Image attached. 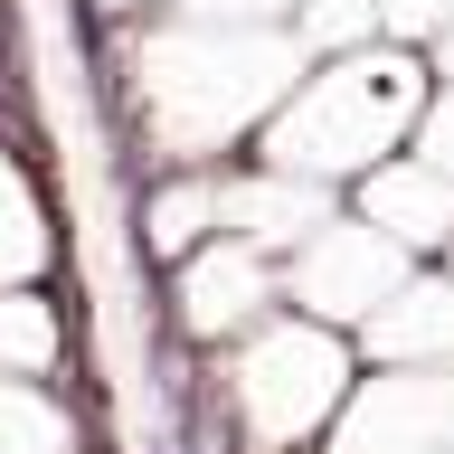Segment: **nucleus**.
<instances>
[{"instance_id":"obj_1","label":"nucleus","mask_w":454,"mask_h":454,"mask_svg":"<svg viewBox=\"0 0 454 454\" xmlns=\"http://www.w3.org/2000/svg\"><path fill=\"white\" fill-rule=\"evenodd\" d=\"M426 95H435V57L407 48V38H369V48H332L312 57L303 76L284 85V105L255 123V161L303 170L322 190L360 180L369 161L407 152L426 123Z\"/></svg>"},{"instance_id":"obj_2","label":"nucleus","mask_w":454,"mask_h":454,"mask_svg":"<svg viewBox=\"0 0 454 454\" xmlns=\"http://www.w3.org/2000/svg\"><path fill=\"white\" fill-rule=\"evenodd\" d=\"M350 379H360L350 332H332V322H312L294 303H275L255 332H237L218 350V388H227V407H237L255 454H294L303 435H322L340 417Z\"/></svg>"},{"instance_id":"obj_3","label":"nucleus","mask_w":454,"mask_h":454,"mask_svg":"<svg viewBox=\"0 0 454 454\" xmlns=\"http://www.w3.org/2000/svg\"><path fill=\"white\" fill-rule=\"evenodd\" d=\"M407 275H417V255L397 247V237H379L360 208H332L303 247L284 255V303L312 312V322H332V332H360Z\"/></svg>"},{"instance_id":"obj_4","label":"nucleus","mask_w":454,"mask_h":454,"mask_svg":"<svg viewBox=\"0 0 454 454\" xmlns=\"http://www.w3.org/2000/svg\"><path fill=\"white\" fill-rule=\"evenodd\" d=\"M275 303H284V265L265 247H247V237H227V227L208 247H190L180 265H161V332L199 340V350H227Z\"/></svg>"},{"instance_id":"obj_5","label":"nucleus","mask_w":454,"mask_h":454,"mask_svg":"<svg viewBox=\"0 0 454 454\" xmlns=\"http://www.w3.org/2000/svg\"><path fill=\"white\" fill-rule=\"evenodd\" d=\"M454 445V360L350 379L340 417L322 426V454H445Z\"/></svg>"},{"instance_id":"obj_6","label":"nucleus","mask_w":454,"mask_h":454,"mask_svg":"<svg viewBox=\"0 0 454 454\" xmlns=\"http://www.w3.org/2000/svg\"><path fill=\"white\" fill-rule=\"evenodd\" d=\"M350 208H360L379 237H397L417 265H435V255L454 247V170L435 161L426 142H407V152H388V161H369L360 180H350Z\"/></svg>"},{"instance_id":"obj_7","label":"nucleus","mask_w":454,"mask_h":454,"mask_svg":"<svg viewBox=\"0 0 454 454\" xmlns=\"http://www.w3.org/2000/svg\"><path fill=\"white\" fill-rule=\"evenodd\" d=\"M360 350L388 369H426V360H454V275L417 265V275L397 284L388 303L360 322Z\"/></svg>"},{"instance_id":"obj_8","label":"nucleus","mask_w":454,"mask_h":454,"mask_svg":"<svg viewBox=\"0 0 454 454\" xmlns=\"http://www.w3.org/2000/svg\"><path fill=\"white\" fill-rule=\"evenodd\" d=\"M48 369H57L48 294H0V379H48Z\"/></svg>"},{"instance_id":"obj_9","label":"nucleus","mask_w":454,"mask_h":454,"mask_svg":"<svg viewBox=\"0 0 454 454\" xmlns=\"http://www.w3.org/2000/svg\"><path fill=\"white\" fill-rule=\"evenodd\" d=\"M67 445H76V435H67V417L38 397V379H0V454H67Z\"/></svg>"},{"instance_id":"obj_10","label":"nucleus","mask_w":454,"mask_h":454,"mask_svg":"<svg viewBox=\"0 0 454 454\" xmlns=\"http://www.w3.org/2000/svg\"><path fill=\"white\" fill-rule=\"evenodd\" d=\"M379 28L407 38V48H435V38L454 28V0H379Z\"/></svg>"},{"instance_id":"obj_11","label":"nucleus","mask_w":454,"mask_h":454,"mask_svg":"<svg viewBox=\"0 0 454 454\" xmlns=\"http://www.w3.org/2000/svg\"><path fill=\"white\" fill-rule=\"evenodd\" d=\"M303 0H180V20H237V28H294Z\"/></svg>"},{"instance_id":"obj_12","label":"nucleus","mask_w":454,"mask_h":454,"mask_svg":"<svg viewBox=\"0 0 454 454\" xmlns=\"http://www.w3.org/2000/svg\"><path fill=\"white\" fill-rule=\"evenodd\" d=\"M95 10H114V20H152V10H180V0H95Z\"/></svg>"},{"instance_id":"obj_13","label":"nucleus","mask_w":454,"mask_h":454,"mask_svg":"<svg viewBox=\"0 0 454 454\" xmlns=\"http://www.w3.org/2000/svg\"><path fill=\"white\" fill-rule=\"evenodd\" d=\"M426 57H435V76H454V28H445V38H435Z\"/></svg>"},{"instance_id":"obj_14","label":"nucleus","mask_w":454,"mask_h":454,"mask_svg":"<svg viewBox=\"0 0 454 454\" xmlns=\"http://www.w3.org/2000/svg\"><path fill=\"white\" fill-rule=\"evenodd\" d=\"M445 275H454V247H445Z\"/></svg>"},{"instance_id":"obj_15","label":"nucleus","mask_w":454,"mask_h":454,"mask_svg":"<svg viewBox=\"0 0 454 454\" xmlns=\"http://www.w3.org/2000/svg\"><path fill=\"white\" fill-rule=\"evenodd\" d=\"M445 454H454V445H445Z\"/></svg>"}]
</instances>
